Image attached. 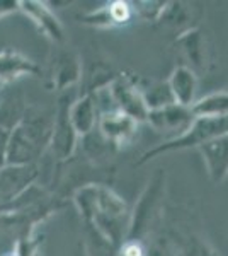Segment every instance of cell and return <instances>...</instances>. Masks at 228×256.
<instances>
[{
  "mask_svg": "<svg viewBox=\"0 0 228 256\" xmlns=\"http://www.w3.org/2000/svg\"><path fill=\"white\" fill-rule=\"evenodd\" d=\"M162 234L176 246L181 256H220L198 229L189 226V222L177 220L176 217L169 222L164 220Z\"/></svg>",
  "mask_w": 228,
  "mask_h": 256,
  "instance_id": "7",
  "label": "cell"
},
{
  "mask_svg": "<svg viewBox=\"0 0 228 256\" xmlns=\"http://www.w3.org/2000/svg\"><path fill=\"white\" fill-rule=\"evenodd\" d=\"M41 244H43V236H39V234H32V236L15 239V248H14V251H12V254L14 256H38Z\"/></svg>",
  "mask_w": 228,
  "mask_h": 256,
  "instance_id": "26",
  "label": "cell"
},
{
  "mask_svg": "<svg viewBox=\"0 0 228 256\" xmlns=\"http://www.w3.org/2000/svg\"><path fill=\"white\" fill-rule=\"evenodd\" d=\"M26 110L27 106L24 104V99L20 98V94L12 92L0 98V126L10 132L20 122Z\"/></svg>",
  "mask_w": 228,
  "mask_h": 256,
  "instance_id": "21",
  "label": "cell"
},
{
  "mask_svg": "<svg viewBox=\"0 0 228 256\" xmlns=\"http://www.w3.org/2000/svg\"><path fill=\"white\" fill-rule=\"evenodd\" d=\"M20 12H24L27 19L36 24V28L56 44L65 43V30L60 19L49 7L48 2H38V0H22L19 2Z\"/></svg>",
  "mask_w": 228,
  "mask_h": 256,
  "instance_id": "14",
  "label": "cell"
},
{
  "mask_svg": "<svg viewBox=\"0 0 228 256\" xmlns=\"http://www.w3.org/2000/svg\"><path fill=\"white\" fill-rule=\"evenodd\" d=\"M198 77L200 76L194 70L186 67V65H177L172 70L167 82L177 104L193 106V102L196 101L198 92Z\"/></svg>",
  "mask_w": 228,
  "mask_h": 256,
  "instance_id": "18",
  "label": "cell"
},
{
  "mask_svg": "<svg viewBox=\"0 0 228 256\" xmlns=\"http://www.w3.org/2000/svg\"><path fill=\"white\" fill-rule=\"evenodd\" d=\"M82 58L73 50H61L56 53L55 62L51 65L49 80L51 88L56 92H67L72 90L82 80Z\"/></svg>",
  "mask_w": 228,
  "mask_h": 256,
  "instance_id": "13",
  "label": "cell"
},
{
  "mask_svg": "<svg viewBox=\"0 0 228 256\" xmlns=\"http://www.w3.org/2000/svg\"><path fill=\"white\" fill-rule=\"evenodd\" d=\"M78 22L85 24V26H90V28H95V30H113V28H116L107 4L95 10H90V12H85V14L78 16Z\"/></svg>",
  "mask_w": 228,
  "mask_h": 256,
  "instance_id": "24",
  "label": "cell"
},
{
  "mask_svg": "<svg viewBox=\"0 0 228 256\" xmlns=\"http://www.w3.org/2000/svg\"><path fill=\"white\" fill-rule=\"evenodd\" d=\"M107 92H109L111 101L114 102V110L128 114L136 123L147 122L148 108L145 104V99L138 86H136L135 77L126 76V74H118L114 80L107 86Z\"/></svg>",
  "mask_w": 228,
  "mask_h": 256,
  "instance_id": "8",
  "label": "cell"
},
{
  "mask_svg": "<svg viewBox=\"0 0 228 256\" xmlns=\"http://www.w3.org/2000/svg\"><path fill=\"white\" fill-rule=\"evenodd\" d=\"M73 99L75 98L70 96L68 90L61 92L55 106V125H53L48 154L53 158L56 166H61L73 158L78 147V140H80L70 122V104L73 102Z\"/></svg>",
  "mask_w": 228,
  "mask_h": 256,
  "instance_id": "6",
  "label": "cell"
},
{
  "mask_svg": "<svg viewBox=\"0 0 228 256\" xmlns=\"http://www.w3.org/2000/svg\"><path fill=\"white\" fill-rule=\"evenodd\" d=\"M63 196L34 183L12 204L0 208V229L15 239L32 236L36 226L63 208Z\"/></svg>",
  "mask_w": 228,
  "mask_h": 256,
  "instance_id": "3",
  "label": "cell"
},
{
  "mask_svg": "<svg viewBox=\"0 0 228 256\" xmlns=\"http://www.w3.org/2000/svg\"><path fill=\"white\" fill-rule=\"evenodd\" d=\"M72 202L84 226H89L119 250L126 241L131 220V210L128 208L126 202L102 183H85L77 186L72 193Z\"/></svg>",
  "mask_w": 228,
  "mask_h": 256,
  "instance_id": "1",
  "label": "cell"
},
{
  "mask_svg": "<svg viewBox=\"0 0 228 256\" xmlns=\"http://www.w3.org/2000/svg\"><path fill=\"white\" fill-rule=\"evenodd\" d=\"M41 74H43V70L39 65L24 56L22 53L12 52V50L0 52V82L3 86L17 80L22 76L41 77Z\"/></svg>",
  "mask_w": 228,
  "mask_h": 256,
  "instance_id": "17",
  "label": "cell"
},
{
  "mask_svg": "<svg viewBox=\"0 0 228 256\" xmlns=\"http://www.w3.org/2000/svg\"><path fill=\"white\" fill-rule=\"evenodd\" d=\"M143 244H145V256H181L179 251L176 250V246L162 232L147 239Z\"/></svg>",
  "mask_w": 228,
  "mask_h": 256,
  "instance_id": "25",
  "label": "cell"
},
{
  "mask_svg": "<svg viewBox=\"0 0 228 256\" xmlns=\"http://www.w3.org/2000/svg\"><path fill=\"white\" fill-rule=\"evenodd\" d=\"M228 134V116L222 118H196L188 130L177 138L165 140V142L159 144V146L148 148L143 152L142 158L136 160V166L147 164L148 160L160 158L162 154L167 152H177V150H188V148H200L205 144L211 142V140L222 137V135Z\"/></svg>",
  "mask_w": 228,
  "mask_h": 256,
  "instance_id": "5",
  "label": "cell"
},
{
  "mask_svg": "<svg viewBox=\"0 0 228 256\" xmlns=\"http://www.w3.org/2000/svg\"><path fill=\"white\" fill-rule=\"evenodd\" d=\"M20 10L17 0H0V19Z\"/></svg>",
  "mask_w": 228,
  "mask_h": 256,
  "instance_id": "29",
  "label": "cell"
},
{
  "mask_svg": "<svg viewBox=\"0 0 228 256\" xmlns=\"http://www.w3.org/2000/svg\"><path fill=\"white\" fill-rule=\"evenodd\" d=\"M119 256H145V244L138 241H124L118 250Z\"/></svg>",
  "mask_w": 228,
  "mask_h": 256,
  "instance_id": "27",
  "label": "cell"
},
{
  "mask_svg": "<svg viewBox=\"0 0 228 256\" xmlns=\"http://www.w3.org/2000/svg\"><path fill=\"white\" fill-rule=\"evenodd\" d=\"M194 120H196V116L191 111V106H182L174 102V104L165 106V108L148 111L147 123L157 134L169 137L167 140H172L181 137L193 125Z\"/></svg>",
  "mask_w": 228,
  "mask_h": 256,
  "instance_id": "10",
  "label": "cell"
},
{
  "mask_svg": "<svg viewBox=\"0 0 228 256\" xmlns=\"http://www.w3.org/2000/svg\"><path fill=\"white\" fill-rule=\"evenodd\" d=\"M3 88H5V86H3L2 82H0V92H2V89H3Z\"/></svg>",
  "mask_w": 228,
  "mask_h": 256,
  "instance_id": "30",
  "label": "cell"
},
{
  "mask_svg": "<svg viewBox=\"0 0 228 256\" xmlns=\"http://www.w3.org/2000/svg\"><path fill=\"white\" fill-rule=\"evenodd\" d=\"M55 108L29 106L20 122L10 130L7 144V164L10 166H39L51 144Z\"/></svg>",
  "mask_w": 228,
  "mask_h": 256,
  "instance_id": "2",
  "label": "cell"
},
{
  "mask_svg": "<svg viewBox=\"0 0 228 256\" xmlns=\"http://www.w3.org/2000/svg\"><path fill=\"white\" fill-rule=\"evenodd\" d=\"M211 183L222 184L228 178V134L198 148Z\"/></svg>",
  "mask_w": 228,
  "mask_h": 256,
  "instance_id": "15",
  "label": "cell"
},
{
  "mask_svg": "<svg viewBox=\"0 0 228 256\" xmlns=\"http://www.w3.org/2000/svg\"><path fill=\"white\" fill-rule=\"evenodd\" d=\"M136 86L142 92L148 111L165 108V106H171L176 102L167 80H145L143 84H138V80H136Z\"/></svg>",
  "mask_w": 228,
  "mask_h": 256,
  "instance_id": "20",
  "label": "cell"
},
{
  "mask_svg": "<svg viewBox=\"0 0 228 256\" xmlns=\"http://www.w3.org/2000/svg\"><path fill=\"white\" fill-rule=\"evenodd\" d=\"M84 244L85 256H119L118 248H114L109 241H106L99 232L90 229L89 226H84Z\"/></svg>",
  "mask_w": 228,
  "mask_h": 256,
  "instance_id": "22",
  "label": "cell"
},
{
  "mask_svg": "<svg viewBox=\"0 0 228 256\" xmlns=\"http://www.w3.org/2000/svg\"><path fill=\"white\" fill-rule=\"evenodd\" d=\"M174 43L188 62L186 67L194 70L198 76L208 72L211 65V48L203 30L193 26L182 32H177Z\"/></svg>",
  "mask_w": 228,
  "mask_h": 256,
  "instance_id": "9",
  "label": "cell"
},
{
  "mask_svg": "<svg viewBox=\"0 0 228 256\" xmlns=\"http://www.w3.org/2000/svg\"><path fill=\"white\" fill-rule=\"evenodd\" d=\"M191 111L196 118L228 116V89L215 90L193 102Z\"/></svg>",
  "mask_w": 228,
  "mask_h": 256,
  "instance_id": "19",
  "label": "cell"
},
{
  "mask_svg": "<svg viewBox=\"0 0 228 256\" xmlns=\"http://www.w3.org/2000/svg\"><path fill=\"white\" fill-rule=\"evenodd\" d=\"M41 174L39 166H10L0 168V208L12 204L26 190L38 183Z\"/></svg>",
  "mask_w": 228,
  "mask_h": 256,
  "instance_id": "11",
  "label": "cell"
},
{
  "mask_svg": "<svg viewBox=\"0 0 228 256\" xmlns=\"http://www.w3.org/2000/svg\"><path fill=\"white\" fill-rule=\"evenodd\" d=\"M70 122L80 138L97 130L99 111L95 94H84L73 99V102L70 104Z\"/></svg>",
  "mask_w": 228,
  "mask_h": 256,
  "instance_id": "16",
  "label": "cell"
},
{
  "mask_svg": "<svg viewBox=\"0 0 228 256\" xmlns=\"http://www.w3.org/2000/svg\"><path fill=\"white\" fill-rule=\"evenodd\" d=\"M138 125L133 118L121 113L118 110H109L99 114L97 132L102 138L113 146L116 150L123 148L124 146L131 144V140L138 134Z\"/></svg>",
  "mask_w": 228,
  "mask_h": 256,
  "instance_id": "12",
  "label": "cell"
},
{
  "mask_svg": "<svg viewBox=\"0 0 228 256\" xmlns=\"http://www.w3.org/2000/svg\"><path fill=\"white\" fill-rule=\"evenodd\" d=\"M9 256H14V254H12V253H10V254H9Z\"/></svg>",
  "mask_w": 228,
  "mask_h": 256,
  "instance_id": "31",
  "label": "cell"
},
{
  "mask_svg": "<svg viewBox=\"0 0 228 256\" xmlns=\"http://www.w3.org/2000/svg\"><path fill=\"white\" fill-rule=\"evenodd\" d=\"M165 200H167V172L164 169H157L147 181L131 210L126 241L145 242L160 232L167 212Z\"/></svg>",
  "mask_w": 228,
  "mask_h": 256,
  "instance_id": "4",
  "label": "cell"
},
{
  "mask_svg": "<svg viewBox=\"0 0 228 256\" xmlns=\"http://www.w3.org/2000/svg\"><path fill=\"white\" fill-rule=\"evenodd\" d=\"M169 2H155V0H143V2H133V14L148 22H160L167 10Z\"/></svg>",
  "mask_w": 228,
  "mask_h": 256,
  "instance_id": "23",
  "label": "cell"
},
{
  "mask_svg": "<svg viewBox=\"0 0 228 256\" xmlns=\"http://www.w3.org/2000/svg\"><path fill=\"white\" fill-rule=\"evenodd\" d=\"M10 132L0 126V168L7 164V144H9Z\"/></svg>",
  "mask_w": 228,
  "mask_h": 256,
  "instance_id": "28",
  "label": "cell"
}]
</instances>
